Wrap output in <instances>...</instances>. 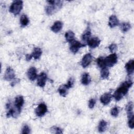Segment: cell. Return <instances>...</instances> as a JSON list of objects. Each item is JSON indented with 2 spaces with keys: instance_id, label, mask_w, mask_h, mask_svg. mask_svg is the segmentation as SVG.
I'll list each match as a JSON object with an SVG mask.
<instances>
[{
  "instance_id": "83f0119b",
  "label": "cell",
  "mask_w": 134,
  "mask_h": 134,
  "mask_svg": "<svg viewBox=\"0 0 134 134\" xmlns=\"http://www.w3.org/2000/svg\"><path fill=\"white\" fill-rule=\"evenodd\" d=\"M96 63L97 65L101 69L106 68L105 65V62H104V58L100 57L97 59Z\"/></svg>"
},
{
  "instance_id": "d6986e66",
  "label": "cell",
  "mask_w": 134,
  "mask_h": 134,
  "mask_svg": "<svg viewBox=\"0 0 134 134\" xmlns=\"http://www.w3.org/2000/svg\"><path fill=\"white\" fill-rule=\"evenodd\" d=\"M42 50L40 48L37 47V48H35L32 52L31 53V55L32 56V58H34L35 60H37L39 59L41 54H42Z\"/></svg>"
},
{
  "instance_id": "f1b7e54d",
  "label": "cell",
  "mask_w": 134,
  "mask_h": 134,
  "mask_svg": "<svg viewBox=\"0 0 134 134\" xmlns=\"http://www.w3.org/2000/svg\"><path fill=\"white\" fill-rule=\"evenodd\" d=\"M119 112V110L118 107L116 106V107H114L111 108V109L110 110V114L112 116L116 117L118 116Z\"/></svg>"
},
{
  "instance_id": "52a82bcc",
  "label": "cell",
  "mask_w": 134,
  "mask_h": 134,
  "mask_svg": "<svg viewBox=\"0 0 134 134\" xmlns=\"http://www.w3.org/2000/svg\"><path fill=\"white\" fill-rule=\"evenodd\" d=\"M85 46V44L80 42V41L74 40V41H73L72 42L70 43V49L72 53H76L77 52L79 49Z\"/></svg>"
},
{
  "instance_id": "f546056e",
  "label": "cell",
  "mask_w": 134,
  "mask_h": 134,
  "mask_svg": "<svg viewBox=\"0 0 134 134\" xmlns=\"http://www.w3.org/2000/svg\"><path fill=\"white\" fill-rule=\"evenodd\" d=\"M51 130L52 133H62L63 132L62 130L60 128L56 126L52 127L51 128Z\"/></svg>"
},
{
  "instance_id": "1f68e13d",
  "label": "cell",
  "mask_w": 134,
  "mask_h": 134,
  "mask_svg": "<svg viewBox=\"0 0 134 134\" xmlns=\"http://www.w3.org/2000/svg\"><path fill=\"white\" fill-rule=\"evenodd\" d=\"M128 126H129V128L131 129H133V128H134V116L130 117V118H128Z\"/></svg>"
},
{
  "instance_id": "ac0fdd59",
  "label": "cell",
  "mask_w": 134,
  "mask_h": 134,
  "mask_svg": "<svg viewBox=\"0 0 134 134\" xmlns=\"http://www.w3.org/2000/svg\"><path fill=\"white\" fill-rule=\"evenodd\" d=\"M133 109V103L132 102H129L127 104L126 107V110L127 111L128 118H130V117L134 116Z\"/></svg>"
},
{
  "instance_id": "277c9868",
  "label": "cell",
  "mask_w": 134,
  "mask_h": 134,
  "mask_svg": "<svg viewBox=\"0 0 134 134\" xmlns=\"http://www.w3.org/2000/svg\"><path fill=\"white\" fill-rule=\"evenodd\" d=\"M104 62L106 68L112 67L117 62V56L114 53L104 58Z\"/></svg>"
},
{
  "instance_id": "4316f807",
  "label": "cell",
  "mask_w": 134,
  "mask_h": 134,
  "mask_svg": "<svg viewBox=\"0 0 134 134\" xmlns=\"http://www.w3.org/2000/svg\"><path fill=\"white\" fill-rule=\"evenodd\" d=\"M91 36V32L90 30H86L82 36V40L83 42H87L90 38Z\"/></svg>"
},
{
  "instance_id": "2e32d148",
  "label": "cell",
  "mask_w": 134,
  "mask_h": 134,
  "mask_svg": "<svg viewBox=\"0 0 134 134\" xmlns=\"http://www.w3.org/2000/svg\"><path fill=\"white\" fill-rule=\"evenodd\" d=\"M119 25V20L115 15H111L109 17L108 25L110 28H114Z\"/></svg>"
},
{
  "instance_id": "4fadbf2b",
  "label": "cell",
  "mask_w": 134,
  "mask_h": 134,
  "mask_svg": "<svg viewBox=\"0 0 134 134\" xmlns=\"http://www.w3.org/2000/svg\"><path fill=\"white\" fill-rule=\"evenodd\" d=\"M111 97L112 95L110 93H106L100 96V101L104 105H106L110 103Z\"/></svg>"
},
{
  "instance_id": "5b68a950",
  "label": "cell",
  "mask_w": 134,
  "mask_h": 134,
  "mask_svg": "<svg viewBox=\"0 0 134 134\" xmlns=\"http://www.w3.org/2000/svg\"><path fill=\"white\" fill-rule=\"evenodd\" d=\"M6 109H7V113L6 116L7 117H17L19 113L17 111V110L15 108V107L12 106V104L10 102H9L6 104Z\"/></svg>"
},
{
  "instance_id": "6da1fadb",
  "label": "cell",
  "mask_w": 134,
  "mask_h": 134,
  "mask_svg": "<svg viewBox=\"0 0 134 134\" xmlns=\"http://www.w3.org/2000/svg\"><path fill=\"white\" fill-rule=\"evenodd\" d=\"M132 82L130 80L122 83L113 95L114 99L117 101L120 100L127 93L129 88L132 86Z\"/></svg>"
},
{
  "instance_id": "603a6c76",
  "label": "cell",
  "mask_w": 134,
  "mask_h": 134,
  "mask_svg": "<svg viewBox=\"0 0 134 134\" xmlns=\"http://www.w3.org/2000/svg\"><path fill=\"white\" fill-rule=\"evenodd\" d=\"M107 126V122L104 120H102L100 121L98 126V130L99 132H103L106 129Z\"/></svg>"
},
{
  "instance_id": "30bf717a",
  "label": "cell",
  "mask_w": 134,
  "mask_h": 134,
  "mask_svg": "<svg viewBox=\"0 0 134 134\" xmlns=\"http://www.w3.org/2000/svg\"><path fill=\"white\" fill-rule=\"evenodd\" d=\"M47 79V74L44 72L41 73L38 76V77H37V85H38L39 87H43L46 85Z\"/></svg>"
},
{
  "instance_id": "cb8c5ba5",
  "label": "cell",
  "mask_w": 134,
  "mask_h": 134,
  "mask_svg": "<svg viewBox=\"0 0 134 134\" xmlns=\"http://www.w3.org/2000/svg\"><path fill=\"white\" fill-rule=\"evenodd\" d=\"M29 23V20L26 15H22L20 18V24L21 27H26Z\"/></svg>"
},
{
  "instance_id": "7402d4cb",
  "label": "cell",
  "mask_w": 134,
  "mask_h": 134,
  "mask_svg": "<svg viewBox=\"0 0 134 134\" xmlns=\"http://www.w3.org/2000/svg\"><path fill=\"white\" fill-rule=\"evenodd\" d=\"M65 39H66V41H68L69 43H71L74 40L75 34L73 31H72L71 30H69V31L65 32Z\"/></svg>"
},
{
  "instance_id": "e0dca14e",
  "label": "cell",
  "mask_w": 134,
  "mask_h": 134,
  "mask_svg": "<svg viewBox=\"0 0 134 134\" xmlns=\"http://www.w3.org/2000/svg\"><path fill=\"white\" fill-rule=\"evenodd\" d=\"M62 27H63L62 23L61 21H57L51 27V30L53 32L55 33H57L62 29Z\"/></svg>"
},
{
  "instance_id": "7a4b0ae2",
  "label": "cell",
  "mask_w": 134,
  "mask_h": 134,
  "mask_svg": "<svg viewBox=\"0 0 134 134\" xmlns=\"http://www.w3.org/2000/svg\"><path fill=\"white\" fill-rule=\"evenodd\" d=\"M47 3L48 5L45 8V11L48 15L55 13L63 5V2L61 1H48Z\"/></svg>"
},
{
  "instance_id": "484cf974",
  "label": "cell",
  "mask_w": 134,
  "mask_h": 134,
  "mask_svg": "<svg viewBox=\"0 0 134 134\" xmlns=\"http://www.w3.org/2000/svg\"><path fill=\"white\" fill-rule=\"evenodd\" d=\"M109 75V71L107 68H104L102 69L100 71V76L103 79H106L108 78Z\"/></svg>"
},
{
  "instance_id": "ffe728a7",
  "label": "cell",
  "mask_w": 134,
  "mask_h": 134,
  "mask_svg": "<svg viewBox=\"0 0 134 134\" xmlns=\"http://www.w3.org/2000/svg\"><path fill=\"white\" fill-rule=\"evenodd\" d=\"M91 77L88 73H84L82 74L81 77V83L84 85H88L91 82Z\"/></svg>"
},
{
  "instance_id": "d6a6232c",
  "label": "cell",
  "mask_w": 134,
  "mask_h": 134,
  "mask_svg": "<svg viewBox=\"0 0 134 134\" xmlns=\"http://www.w3.org/2000/svg\"><path fill=\"white\" fill-rule=\"evenodd\" d=\"M96 104V100L94 98H91L89 100L88 102V107L92 109L94 108Z\"/></svg>"
},
{
  "instance_id": "d4e9b609",
  "label": "cell",
  "mask_w": 134,
  "mask_h": 134,
  "mask_svg": "<svg viewBox=\"0 0 134 134\" xmlns=\"http://www.w3.org/2000/svg\"><path fill=\"white\" fill-rule=\"evenodd\" d=\"M120 29L123 32H127L131 28V25L127 22H124L120 24Z\"/></svg>"
},
{
  "instance_id": "9a60e30c",
  "label": "cell",
  "mask_w": 134,
  "mask_h": 134,
  "mask_svg": "<svg viewBox=\"0 0 134 134\" xmlns=\"http://www.w3.org/2000/svg\"><path fill=\"white\" fill-rule=\"evenodd\" d=\"M125 69L126 70L128 75H131L133 74L134 71V61L133 60H129L125 65Z\"/></svg>"
},
{
  "instance_id": "836d02e7",
  "label": "cell",
  "mask_w": 134,
  "mask_h": 134,
  "mask_svg": "<svg viewBox=\"0 0 134 134\" xmlns=\"http://www.w3.org/2000/svg\"><path fill=\"white\" fill-rule=\"evenodd\" d=\"M74 79L73 77H70L69 79V80H68L67 83L66 84V85L70 88H71V87H72L73 86V85L74 84Z\"/></svg>"
},
{
  "instance_id": "ba28073f",
  "label": "cell",
  "mask_w": 134,
  "mask_h": 134,
  "mask_svg": "<svg viewBox=\"0 0 134 134\" xmlns=\"http://www.w3.org/2000/svg\"><path fill=\"white\" fill-rule=\"evenodd\" d=\"M24 104V97L21 95H18L15 97L14 102V107L20 114L21 108Z\"/></svg>"
},
{
  "instance_id": "4dcf8cb0",
  "label": "cell",
  "mask_w": 134,
  "mask_h": 134,
  "mask_svg": "<svg viewBox=\"0 0 134 134\" xmlns=\"http://www.w3.org/2000/svg\"><path fill=\"white\" fill-rule=\"evenodd\" d=\"M30 133V129L27 125H24L21 131V133L23 134H28Z\"/></svg>"
},
{
  "instance_id": "d590c367",
  "label": "cell",
  "mask_w": 134,
  "mask_h": 134,
  "mask_svg": "<svg viewBox=\"0 0 134 134\" xmlns=\"http://www.w3.org/2000/svg\"><path fill=\"white\" fill-rule=\"evenodd\" d=\"M32 58V57L31 54H26V60L27 61H29V60H30Z\"/></svg>"
},
{
  "instance_id": "e575fe53",
  "label": "cell",
  "mask_w": 134,
  "mask_h": 134,
  "mask_svg": "<svg viewBox=\"0 0 134 134\" xmlns=\"http://www.w3.org/2000/svg\"><path fill=\"white\" fill-rule=\"evenodd\" d=\"M117 48V46L115 43H112L110 45H109V46L108 47V49H109L110 51L111 52H113L115 51H116Z\"/></svg>"
},
{
  "instance_id": "8992f818",
  "label": "cell",
  "mask_w": 134,
  "mask_h": 134,
  "mask_svg": "<svg viewBox=\"0 0 134 134\" xmlns=\"http://www.w3.org/2000/svg\"><path fill=\"white\" fill-rule=\"evenodd\" d=\"M48 109L47 105L43 103H41L38 105L37 108L35 109V114L38 117H42L47 112Z\"/></svg>"
},
{
  "instance_id": "5bb4252c",
  "label": "cell",
  "mask_w": 134,
  "mask_h": 134,
  "mask_svg": "<svg viewBox=\"0 0 134 134\" xmlns=\"http://www.w3.org/2000/svg\"><path fill=\"white\" fill-rule=\"evenodd\" d=\"M27 76L30 81H34L37 77L36 69L35 67L30 68L27 71Z\"/></svg>"
},
{
  "instance_id": "8fae6325",
  "label": "cell",
  "mask_w": 134,
  "mask_h": 134,
  "mask_svg": "<svg viewBox=\"0 0 134 134\" xmlns=\"http://www.w3.org/2000/svg\"><path fill=\"white\" fill-rule=\"evenodd\" d=\"M92 54L90 53L86 54L83 57L81 61V65L83 66V68H86L90 64L92 60Z\"/></svg>"
},
{
  "instance_id": "9c48e42d",
  "label": "cell",
  "mask_w": 134,
  "mask_h": 134,
  "mask_svg": "<svg viewBox=\"0 0 134 134\" xmlns=\"http://www.w3.org/2000/svg\"><path fill=\"white\" fill-rule=\"evenodd\" d=\"M15 74L14 70L11 67H8L5 71L4 78L6 81H12L15 80Z\"/></svg>"
},
{
  "instance_id": "3957f363",
  "label": "cell",
  "mask_w": 134,
  "mask_h": 134,
  "mask_svg": "<svg viewBox=\"0 0 134 134\" xmlns=\"http://www.w3.org/2000/svg\"><path fill=\"white\" fill-rule=\"evenodd\" d=\"M23 5V2L22 1H14L9 7V12L15 16H16L20 13L22 9Z\"/></svg>"
},
{
  "instance_id": "44dd1931",
  "label": "cell",
  "mask_w": 134,
  "mask_h": 134,
  "mask_svg": "<svg viewBox=\"0 0 134 134\" xmlns=\"http://www.w3.org/2000/svg\"><path fill=\"white\" fill-rule=\"evenodd\" d=\"M69 88L67 86L66 84L61 85L58 88V92L60 95L63 97H65L68 94V90Z\"/></svg>"
},
{
  "instance_id": "7c38bea8",
  "label": "cell",
  "mask_w": 134,
  "mask_h": 134,
  "mask_svg": "<svg viewBox=\"0 0 134 134\" xmlns=\"http://www.w3.org/2000/svg\"><path fill=\"white\" fill-rule=\"evenodd\" d=\"M87 43L90 48L93 49L97 47L99 45L100 40L98 37H92L88 39Z\"/></svg>"
}]
</instances>
